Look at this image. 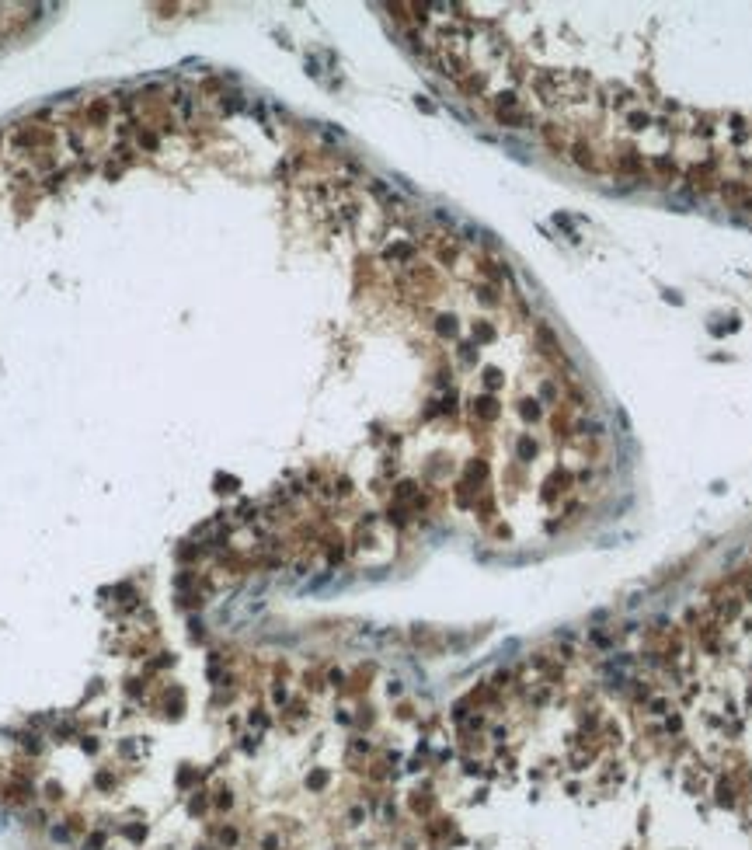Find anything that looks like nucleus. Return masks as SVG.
<instances>
[{"label":"nucleus","mask_w":752,"mask_h":850,"mask_svg":"<svg viewBox=\"0 0 752 850\" xmlns=\"http://www.w3.org/2000/svg\"><path fill=\"white\" fill-rule=\"evenodd\" d=\"M571 154H575L571 161H575L582 171H592V175H599V171H603V168H599V161H596V150H592L589 143H582V140H578V143L571 147Z\"/></svg>","instance_id":"nucleus-1"},{"label":"nucleus","mask_w":752,"mask_h":850,"mask_svg":"<svg viewBox=\"0 0 752 850\" xmlns=\"http://www.w3.org/2000/svg\"><path fill=\"white\" fill-rule=\"evenodd\" d=\"M627 126H631V129H638V133H641V129H648V126H652V115H648V112H641V108H638V112H631V115H627Z\"/></svg>","instance_id":"nucleus-2"},{"label":"nucleus","mask_w":752,"mask_h":850,"mask_svg":"<svg viewBox=\"0 0 752 850\" xmlns=\"http://www.w3.org/2000/svg\"><path fill=\"white\" fill-rule=\"evenodd\" d=\"M4 21H7V18H4V14H0V25H4Z\"/></svg>","instance_id":"nucleus-3"}]
</instances>
